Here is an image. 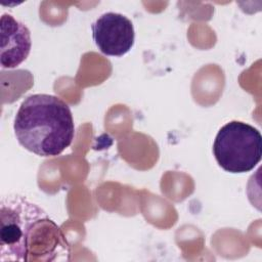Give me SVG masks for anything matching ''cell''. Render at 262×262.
I'll use <instances>...</instances> for the list:
<instances>
[{"instance_id":"1","label":"cell","mask_w":262,"mask_h":262,"mask_svg":"<svg viewBox=\"0 0 262 262\" xmlns=\"http://www.w3.org/2000/svg\"><path fill=\"white\" fill-rule=\"evenodd\" d=\"M70 245L60 227L37 204L18 194L0 203V261L69 260Z\"/></svg>"},{"instance_id":"2","label":"cell","mask_w":262,"mask_h":262,"mask_svg":"<svg viewBox=\"0 0 262 262\" xmlns=\"http://www.w3.org/2000/svg\"><path fill=\"white\" fill-rule=\"evenodd\" d=\"M18 143L41 157H55L71 145L75 125L70 106L50 94H33L19 105L13 123Z\"/></svg>"},{"instance_id":"3","label":"cell","mask_w":262,"mask_h":262,"mask_svg":"<svg viewBox=\"0 0 262 262\" xmlns=\"http://www.w3.org/2000/svg\"><path fill=\"white\" fill-rule=\"evenodd\" d=\"M213 154L226 172H249L261 161V133L245 122L231 121L218 131L213 143Z\"/></svg>"},{"instance_id":"4","label":"cell","mask_w":262,"mask_h":262,"mask_svg":"<svg viewBox=\"0 0 262 262\" xmlns=\"http://www.w3.org/2000/svg\"><path fill=\"white\" fill-rule=\"evenodd\" d=\"M93 40L98 49L108 56H123L134 45L132 21L116 12L101 14L91 26Z\"/></svg>"},{"instance_id":"5","label":"cell","mask_w":262,"mask_h":262,"mask_svg":"<svg viewBox=\"0 0 262 262\" xmlns=\"http://www.w3.org/2000/svg\"><path fill=\"white\" fill-rule=\"evenodd\" d=\"M1 55L3 69H13L19 66L29 55L32 46L31 33L28 27L15 19L11 14L1 16Z\"/></svg>"}]
</instances>
